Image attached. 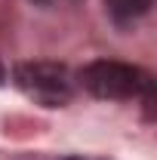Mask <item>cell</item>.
I'll use <instances>...</instances> for the list:
<instances>
[{"mask_svg": "<svg viewBox=\"0 0 157 160\" xmlns=\"http://www.w3.org/2000/svg\"><path fill=\"white\" fill-rule=\"evenodd\" d=\"M13 80L28 99L40 102L46 108L68 105L71 92H74L71 74L59 62H19L16 71H13Z\"/></svg>", "mask_w": 157, "mask_h": 160, "instance_id": "obj_2", "label": "cell"}, {"mask_svg": "<svg viewBox=\"0 0 157 160\" xmlns=\"http://www.w3.org/2000/svg\"><path fill=\"white\" fill-rule=\"evenodd\" d=\"M80 83L86 92H93L96 99H111V102H123V99H136L142 92H151V77L126 62H114V59H99L89 62L80 71Z\"/></svg>", "mask_w": 157, "mask_h": 160, "instance_id": "obj_1", "label": "cell"}, {"mask_svg": "<svg viewBox=\"0 0 157 160\" xmlns=\"http://www.w3.org/2000/svg\"><path fill=\"white\" fill-rule=\"evenodd\" d=\"M65 160H80V157H65Z\"/></svg>", "mask_w": 157, "mask_h": 160, "instance_id": "obj_5", "label": "cell"}, {"mask_svg": "<svg viewBox=\"0 0 157 160\" xmlns=\"http://www.w3.org/2000/svg\"><path fill=\"white\" fill-rule=\"evenodd\" d=\"M40 3H46V0H40Z\"/></svg>", "mask_w": 157, "mask_h": 160, "instance_id": "obj_6", "label": "cell"}, {"mask_svg": "<svg viewBox=\"0 0 157 160\" xmlns=\"http://www.w3.org/2000/svg\"><path fill=\"white\" fill-rule=\"evenodd\" d=\"M105 6H108L111 19L123 25V22H133L139 16H145L151 9V0H105Z\"/></svg>", "mask_w": 157, "mask_h": 160, "instance_id": "obj_3", "label": "cell"}, {"mask_svg": "<svg viewBox=\"0 0 157 160\" xmlns=\"http://www.w3.org/2000/svg\"><path fill=\"white\" fill-rule=\"evenodd\" d=\"M3 77H6V71H3V62H0V83H3Z\"/></svg>", "mask_w": 157, "mask_h": 160, "instance_id": "obj_4", "label": "cell"}]
</instances>
